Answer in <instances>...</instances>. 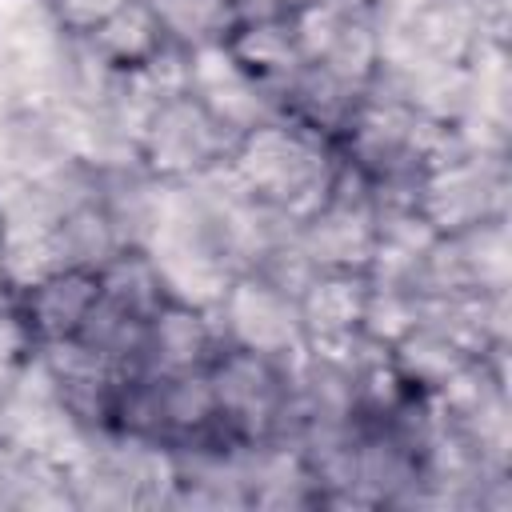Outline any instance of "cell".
I'll use <instances>...</instances> for the list:
<instances>
[{"label": "cell", "mask_w": 512, "mask_h": 512, "mask_svg": "<svg viewBox=\"0 0 512 512\" xmlns=\"http://www.w3.org/2000/svg\"><path fill=\"white\" fill-rule=\"evenodd\" d=\"M228 168L252 200L304 220L328 196L336 152L288 120H264L232 144Z\"/></svg>", "instance_id": "6da1fadb"}, {"label": "cell", "mask_w": 512, "mask_h": 512, "mask_svg": "<svg viewBox=\"0 0 512 512\" xmlns=\"http://www.w3.org/2000/svg\"><path fill=\"white\" fill-rule=\"evenodd\" d=\"M232 136L192 92L156 100L140 120V168L160 184H188L228 164Z\"/></svg>", "instance_id": "7a4b0ae2"}, {"label": "cell", "mask_w": 512, "mask_h": 512, "mask_svg": "<svg viewBox=\"0 0 512 512\" xmlns=\"http://www.w3.org/2000/svg\"><path fill=\"white\" fill-rule=\"evenodd\" d=\"M512 200V156L464 152L460 160L424 172L416 208L436 232H464L488 220H508Z\"/></svg>", "instance_id": "3957f363"}, {"label": "cell", "mask_w": 512, "mask_h": 512, "mask_svg": "<svg viewBox=\"0 0 512 512\" xmlns=\"http://www.w3.org/2000/svg\"><path fill=\"white\" fill-rule=\"evenodd\" d=\"M212 324L220 332V344H236L260 356L276 360H300L304 356V328L296 312V296L240 272L220 304L212 308Z\"/></svg>", "instance_id": "277c9868"}, {"label": "cell", "mask_w": 512, "mask_h": 512, "mask_svg": "<svg viewBox=\"0 0 512 512\" xmlns=\"http://www.w3.org/2000/svg\"><path fill=\"white\" fill-rule=\"evenodd\" d=\"M364 296H368L364 272H312V280L296 296L304 348L328 356H360Z\"/></svg>", "instance_id": "5b68a950"}, {"label": "cell", "mask_w": 512, "mask_h": 512, "mask_svg": "<svg viewBox=\"0 0 512 512\" xmlns=\"http://www.w3.org/2000/svg\"><path fill=\"white\" fill-rule=\"evenodd\" d=\"M296 244L316 272H368L376 256V208L324 196L296 224Z\"/></svg>", "instance_id": "8992f818"}, {"label": "cell", "mask_w": 512, "mask_h": 512, "mask_svg": "<svg viewBox=\"0 0 512 512\" xmlns=\"http://www.w3.org/2000/svg\"><path fill=\"white\" fill-rule=\"evenodd\" d=\"M188 92H192L232 136H244L248 128L264 124V120H280V116H276L272 88H264L260 80H252L220 44H204V48L192 52Z\"/></svg>", "instance_id": "52a82bcc"}, {"label": "cell", "mask_w": 512, "mask_h": 512, "mask_svg": "<svg viewBox=\"0 0 512 512\" xmlns=\"http://www.w3.org/2000/svg\"><path fill=\"white\" fill-rule=\"evenodd\" d=\"M272 100H276L280 120L304 128L308 136H316L324 144H336V136L344 132L348 116L360 104V88H352L324 64L304 60L272 88Z\"/></svg>", "instance_id": "ba28073f"}, {"label": "cell", "mask_w": 512, "mask_h": 512, "mask_svg": "<svg viewBox=\"0 0 512 512\" xmlns=\"http://www.w3.org/2000/svg\"><path fill=\"white\" fill-rule=\"evenodd\" d=\"M8 164L16 176H44L76 160V108L60 100H28L4 108Z\"/></svg>", "instance_id": "9c48e42d"}, {"label": "cell", "mask_w": 512, "mask_h": 512, "mask_svg": "<svg viewBox=\"0 0 512 512\" xmlns=\"http://www.w3.org/2000/svg\"><path fill=\"white\" fill-rule=\"evenodd\" d=\"M220 348L212 312L164 300L144 324V372H192L208 368Z\"/></svg>", "instance_id": "30bf717a"}, {"label": "cell", "mask_w": 512, "mask_h": 512, "mask_svg": "<svg viewBox=\"0 0 512 512\" xmlns=\"http://www.w3.org/2000/svg\"><path fill=\"white\" fill-rule=\"evenodd\" d=\"M16 296H20V312H24V324L36 344L64 340V336L80 332L92 304L100 300V272L56 268L52 276H44L40 284H32Z\"/></svg>", "instance_id": "8fae6325"}, {"label": "cell", "mask_w": 512, "mask_h": 512, "mask_svg": "<svg viewBox=\"0 0 512 512\" xmlns=\"http://www.w3.org/2000/svg\"><path fill=\"white\" fill-rule=\"evenodd\" d=\"M220 48L264 88H276L296 64H304L292 16H236Z\"/></svg>", "instance_id": "7c38bea8"}, {"label": "cell", "mask_w": 512, "mask_h": 512, "mask_svg": "<svg viewBox=\"0 0 512 512\" xmlns=\"http://www.w3.org/2000/svg\"><path fill=\"white\" fill-rule=\"evenodd\" d=\"M388 360L392 368L400 372V380L416 392H436L448 376H456L472 356L444 332L436 328L432 320H416L392 348H388Z\"/></svg>", "instance_id": "4fadbf2b"}, {"label": "cell", "mask_w": 512, "mask_h": 512, "mask_svg": "<svg viewBox=\"0 0 512 512\" xmlns=\"http://www.w3.org/2000/svg\"><path fill=\"white\" fill-rule=\"evenodd\" d=\"M52 248L60 268H88V272H104L120 252V236L104 212V204L96 196L80 200L76 208H68L56 228H52Z\"/></svg>", "instance_id": "5bb4252c"}, {"label": "cell", "mask_w": 512, "mask_h": 512, "mask_svg": "<svg viewBox=\"0 0 512 512\" xmlns=\"http://www.w3.org/2000/svg\"><path fill=\"white\" fill-rule=\"evenodd\" d=\"M92 48L120 72H136L148 56H156V48L168 40L164 24H160V12L152 0H128L120 4L92 36Z\"/></svg>", "instance_id": "9a60e30c"}, {"label": "cell", "mask_w": 512, "mask_h": 512, "mask_svg": "<svg viewBox=\"0 0 512 512\" xmlns=\"http://www.w3.org/2000/svg\"><path fill=\"white\" fill-rule=\"evenodd\" d=\"M100 296L112 300L116 308L148 320L168 296L160 284V272L144 248H124L104 272H100Z\"/></svg>", "instance_id": "2e32d148"}, {"label": "cell", "mask_w": 512, "mask_h": 512, "mask_svg": "<svg viewBox=\"0 0 512 512\" xmlns=\"http://www.w3.org/2000/svg\"><path fill=\"white\" fill-rule=\"evenodd\" d=\"M416 320H420V296H416L408 284L368 280L364 316H360V336H368V340L392 348Z\"/></svg>", "instance_id": "e0dca14e"}, {"label": "cell", "mask_w": 512, "mask_h": 512, "mask_svg": "<svg viewBox=\"0 0 512 512\" xmlns=\"http://www.w3.org/2000/svg\"><path fill=\"white\" fill-rule=\"evenodd\" d=\"M60 268L52 232H28V236H0V284L12 292H24L52 276Z\"/></svg>", "instance_id": "ac0fdd59"}, {"label": "cell", "mask_w": 512, "mask_h": 512, "mask_svg": "<svg viewBox=\"0 0 512 512\" xmlns=\"http://www.w3.org/2000/svg\"><path fill=\"white\" fill-rule=\"evenodd\" d=\"M32 352H36V340L24 324L20 296L0 284V396L16 384V376L32 360Z\"/></svg>", "instance_id": "d6986e66"}, {"label": "cell", "mask_w": 512, "mask_h": 512, "mask_svg": "<svg viewBox=\"0 0 512 512\" xmlns=\"http://www.w3.org/2000/svg\"><path fill=\"white\" fill-rule=\"evenodd\" d=\"M120 4H128V0H44L56 28L68 36H92Z\"/></svg>", "instance_id": "ffe728a7"}, {"label": "cell", "mask_w": 512, "mask_h": 512, "mask_svg": "<svg viewBox=\"0 0 512 512\" xmlns=\"http://www.w3.org/2000/svg\"><path fill=\"white\" fill-rule=\"evenodd\" d=\"M312 0H232L236 16H292Z\"/></svg>", "instance_id": "44dd1931"}, {"label": "cell", "mask_w": 512, "mask_h": 512, "mask_svg": "<svg viewBox=\"0 0 512 512\" xmlns=\"http://www.w3.org/2000/svg\"><path fill=\"white\" fill-rule=\"evenodd\" d=\"M12 172V164H8V132H4V108H0V180Z\"/></svg>", "instance_id": "7402d4cb"}]
</instances>
